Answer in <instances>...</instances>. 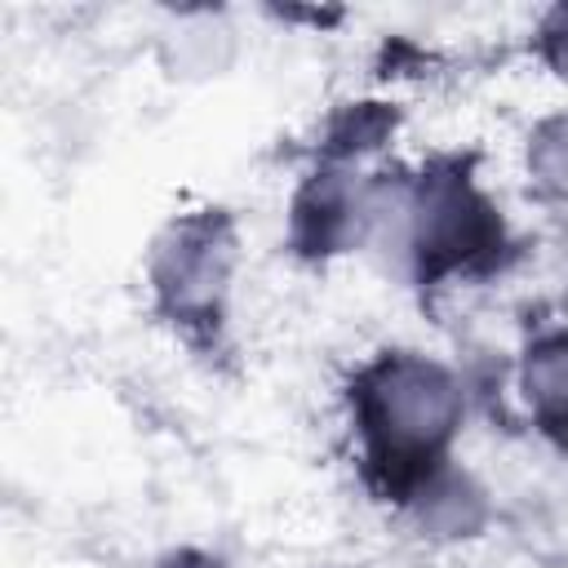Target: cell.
<instances>
[{"label": "cell", "mask_w": 568, "mask_h": 568, "mask_svg": "<svg viewBox=\"0 0 568 568\" xmlns=\"http://www.w3.org/2000/svg\"><path fill=\"white\" fill-rule=\"evenodd\" d=\"M351 404L373 475L408 497L426 475L439 470V453L462 422L457 377L444 364L404 351L368 364L351 390Z\"/></svg>", "instance_id": "obj_1"}, {"label": "cell", "mask_w": 568, "mask_h": 568, "mask_svg": "<svg viewBox=\"0 0 568 568\" xmlns=\"http://www.w3.org/2000/svg\"><path fill=\"white\" fill-rule=\"evenodd\" d=\"M404 248L426 284L453 271H479L501 253V217L462 160H439L413 182Z\"/></svg>", "instance_id": "obj_2"}, {"label": "cell", "mask_w": 568, "mask_h": 568, "mask_svg": "<svg viewBox=\"0 0 568 568\" xmlns=\"http://www.w3.org/2000/svg\"><path fill=\"white\" fill-rule=\"evenodd\" d=\"M235 266V231L226 213H191L178 217L151 253V284L160 311L186 328H213L222 320L226 280Z\"/></svg>", "instance_id": "obj_3"}, {"label": "cell", "mask_w": 568, "mask_h": 568, "mask_svg": "<svg viewBox=\"0 0 568 568\" xmlns=\"http://www.w3.org/2000/svg\"><path fill=\"white\" fill-rule=\"evenodd\" d=\"M364 231H368V191L355 178L324 169L302 186L293 204V244L302 253H315V257L337 253L355 244Z\"/></svg>", "instance_id": "obj_4"}, {"label": "cell", "mask_w": 568, "mask_h": 568, "mask_svg": "<svg viewBox=\"0 0 568 568\" xmlns=\"http://www.w3.org/2000/svg\"><path fill=\"white\" fill-rule=\"evenodd\" d=\"M413 510H417V524L430 537H475L488 519V501L475 488V479L457 475V470H444V466L417 484Z\"/></svg>", "instance_id": "obj_5"}, {"label": "cell", "mask_w": 568, "mask_h": 568, "mask_svg": "<svg viewBox=\"0 0 568 568\" xmlns=\"http://www.w3.org/2000/svg\"><path fill=\"white\" fill-rule=\"evenodd\" d=\"M524 399L550 435H568V333H546L524 355Z\"/></svg>", "instance_id": "obj_6"}, {"label": "cell", "mask_w": 568, "mask_h": 568, "mask_svg": "<svg viewBox=\"0 0 568 568\" xmlns=\"http://www.w3.org/2000/svg\"><path fill=\"white\" fill-rule=\"evenodd\" d=\"M390 129H395V111H386L382 102L346 106V111L333 120V129H328V155H337V160L359 155V151L377 146Z\"/></svg>", "instance_id": "obj_7"}, {"label": "cell", "mask_w": 568, "mask_h": 568, "mask_svg": "<svg viewBox=\"0 0 568 568\" xmlns=\"http://www.w3.org/2000/svg\"><path fill=\"white\" fill-rule=\"evenodd\" d=\"M528 173L537 191H568V115L541 120L528 138Z\"/></svg>", "instance_id": "obj_8"}, {"label": "cell", "mask_w": 568, "mask_h": 568, "mask_svg": "<svg viewBox=\"0 0 568 568\" xmlns=\"http://www.w3.org/2000/svg\"><path fill=\"white\" fill-rule=\"evenodd\" d=\"M537 53H541V62L559 80H568V4H555L541 18V27H537Z\"/></svg>", "instance_id": "obj_9"}, {"label": "cell", "mask_w": 568, "mask_h": 568, "mask_svg": "<svg viewBox=\"0 0 568 568\" xmlns=\"http://www.w3.org/2000/svg\"><path fill=\"white\" fill-rule=\"evenodd\" d=\"M164 568H217L213 559H204V555H191V550H182V555H173Z\"/></svg>", "instance_id": "obj_10"}]
</instances>
